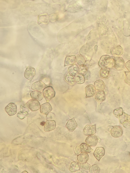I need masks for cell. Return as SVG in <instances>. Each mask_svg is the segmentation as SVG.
Instances as JSON below:
<instances>
[{"mask_svg": "<svg viewBox=\"0 0 130 173\" xmlns=\"http://www.w3.org/2000/svg\"><path fill=\"white\" fill-rule=\"evenodd\" d=\"M114 58V57L107 55H103L100 58L98 65L101 68L113 67Z\"/></svg>", "mask_w": 130, "mask_h": 173, "instance_id": "1", "label": "cell"}, {"mask_svg": "<svg viewBox=\"0 0 130 173\" xmlns=\"http://www.w3.org/2000/svg\"><path fill=\"white\" fill-rule=\"evenodd\" d=\"M43 94L46 101L48 102L54 97L55 92L52 86H46L44 89Z\"/></svg>", "mask_w": 130, "mask_h": 173, "instance_id": "2", "label": "cell"}, {"mask_svg": "<svg viewBox=\"0 0 130 173\" xmlns=\"http://www.w3.org/2000/svg\"><path fill=\"white\" fill-rule=\"evenodd\" d=\"M93 151L90 146L85 143H82L75 148L74 151L75 154L78 155L81 153H89Z\"/></svg>", "mask_w": 130, "mask_h": 173, "instance_id": "3", "label": "cell"}, {"mask_svg": "<svg viewBox=\"0 0 130 173\" xmlns=\"http://www.w3.org/2000/svg\"><path fill=\"white\" fill-rule=\"evenodd\" d=\"M119 122L126 128H130V115L123 112V114L118 118Z\"/></svg>", "mask_w": 130, "mask_h": 173, "instance_id": "4", "label": "cell"}, {"mask_svg": "<svg viewBox=\"0 0 130 173\" xmlns=\"http://www.w3.org/2000/svg\"><path fill=\"white\" fill-rule=\"evenodd\" d=\"M125 62L123 58L120 56L114 57L113 67L118 70H123L124 68Z\"/></svg>", "mask_w": 130, "mask_h": 173, "instance_id": "5", "label": "cell"}, {"mask_svg": "<svg viewBox=\"0 0 130 173\" xmlns=\"http://www.w3.org/2000/svg\"><path fill=\"white\" fill-rule=\"evenodd\" d=\"M26 105L32 111H37L40 107L39 102L37 100L33 99L29 100Z\"/></svg>", "mask_w": 130, "mask_h": 173, "instance_id": "6", "label": "cell"}, {"mask_svg": "<svg viewBox=\"0 0 130 173\" xmlns=\"http://www.w3.org/2000/svg\"><path fill=\"white\" fill-rule=\"evenodd\" d=\"M123 131L122 127L119 125H116L112 128L110 130L111 136L115 138L121 136L123 134Z\"/></svg>", "mask_w": 130, "mask_h": 173, "instance_id": "7", "label": "cell"}, {"mask_svg": "<svg viewBox=\"0 0 130 173\" xmlns=\"http://www.w3.org/2000/svg\"><path fill=\"white\" fill-rule=\"evenodd\" d=\"M17 106L14 103H9L5 107V110L10 116L15 114L17 112Z\"/></svg>", "mask_w": 130, "mask_h": 173, "instance_id": "8", "label": "cell"}, {"mask_svg": "<svg viewBox=\"0 0 130 173\" xmlns=\"http://www.w3.org/2000/svg\"><path fill=\"white\" fill-rule=\"evenodd\" d=\"M36 74L35 69L33 67L29 66L26 69L24 73V76L28 80H32Z\"/></svg>", "mask_w": 130, "mask_h": 173, "instance_id": "9", "label": "cell"}, {"mask_svg": "<svg viewBox=\"0 0 130 173\" xmlns=\"http://www.w3.org/2000/svg\"><path fill=\"white\" fill-rule=\"evenodd\" d=\"M98 140V137L93 134L89 135L85 140L86 144L90 146H95L97 144Z\"/></svg>", "mask_w": 130, "mask_h": 173, "instance_id": "10", "label": "cell"}, {"mask_svg": "<svg viewBox=\"0 0 130 173\" xmlns=\"http://www.w3.org/2000/svg\"><path fill=\"white\" fill-rule=\"evenodd\" d=\"M47 85L41 80H39L32 84L31 86L32 89L37 91L43 90Z\"/></svg>", "mask_w": 130, "mask_h": 173, "instance_id": "11", "label": "cell"}, {"mask_svg": "<svg viewBox=\"0 0 130 173\" xmlns=\"http://www.w3.org/2000/svg\"><path fill=\"white\" fill-rule=\"evenodd\" d=\"M96 131L95 125H87L84 127L83 130V134L86 135H90L94 134Z\"/></svg>", "mask_w": 130, "mask_h": 173, "instance_id": "12", "label": "cell"}, {"mask_svg": "<svg viewBox=\"0 0 130 173\" xmlns=\"http://www.w3.org/2000/svg\"><path fill=\"white\" fill-rule=\"evenodd\" d=\"M86 97H91L93 96L96 92L95 86L92 84L88 85L85 88Z\"/></svg>", "mask_w": 130, "mask_h": 173, "instance_id": "13", "label": "cell"}, {"mask_svg": "<svg viewBox=\"0 0 130 173\" xmlns=\"http://www.w3.org/2000/svg\"><path fill=\"white\" fill-rule=\"evenodd\" d=\"M26 105H22L21 106V110L17 114V117L21 119H22L29 114V111Z\"/></svg>", "mask_w": 130, "mask_h": 173, "instance_id": "14", "label": "cell"}, {"mask_svg": "<svg viewBox=\"0 0 130 173\" xmlns=\"http://www.w3.org/2000/svg\"><path fill=\"white\" fill-rule=\"evenodd\" d=\"M105 150L104 148L102 147L96 148L93 153V155L95 158L99 161L101 158L105 154Z\"/></svg>", "mask_w": 130, "mask_h": 173, "instance_id": "15", "label": "cell"}, {"mask_svg": "<svg viewBox=\"0 0 130 173\" xmlns=\"http://www.w3.org/2000/svg\"><path fill=\"white\" fill-rule=\"evenodd\" d=\"M111 52L114 57H116L121 56L123 53V51L122 47L120 46L117 45L111 48Z\"/></svg>", "mask_w": 130, "mask_h": 173, "instance_id": "16", "label": "cell"}, {"mask_svg": "<svg viewBox=\"0 0 130 173\" xmlns=\"http://www.w3.org/2000/svg\"><path fill=\"white\" fill-rule=\"evenodd\" d=\"M94 98L99 103H101L105 100L106 98L105 92L103 90H99L96 93Z\"/></svg>", "mask_w": 130, "mask_h": 173, "instance_id": "17", "label": "cell"}, {"mask_svg": "<svg viewBox=\"0 0 130 173\" xmlns=\"http://www.w3.org/2000/svg\"><path fill=\"white\" fill-rule=\"evenodd\" d=\"M77 126V124L74 118L69 120L66 125V128L70 132L73 131Z\"/></svg>", "mask_w": 130, "mask_h": 173, "instance_id": "18", "label": "cell"}, {"mask_svg": "<svg viewBox=\"0 0 130 173\" xmlns=\"http://www.w3.org/2000/svg\"><path fill=\"white\" fill-rule=\"evenodd\" d=\"M56 127L55 122L53 120H47L45 122L44 130L45 132H48L54 129Z\"/></svg>", "mask_w": 130, "mask_h": 173, "instance_id": "19", "label": "cell"}, {"mask_svg": "<svg viewBox=\"0 0 130 173\" xmlns=\"http://www.w3.org/2000/svg\"><path fill=\"white\" fill-rule=\"evenodd\" d=\"M52 110V108L51 105L48 103L42 105L40 107V112L44 114H47Z\"/></svg>", "mask_w": 130, "mask_h": 173, "instance_id": "20", "label": "cell"}, {"mask_svg": "<svg viewBox=\"0 0 130 173\" xmlns=\"http://www.w3.org/2000/svg\"><path fill=\"white\" fill-rule=\"evenodd\" d=\"M50 17L46 14H43L39 16L38 17V24H47L48 23Z\"/></svg>", "mask_w": 130, "mask_h": 173, "instance_id": "21", "label": "cell"}, {"mask_svg": "<svg viewBox=\"0 0 130 173\" xmlns=\"http://www.w3.org/2000/svg\"><path fill=\"white\" fill-rule=\"evenodd\" d=\"M78 162L80 164L87 163L89 159V156L87 153H81L77 156Z\"/></svg>", "mask_w": 130, "mask_h": 173, "instance_id": "22", "label": "cell"}, {"mask_svg": "<svg viewBox=\"0 0 130 173\" xmlns=\"http://www.w3.org/2000/svg\"><path fill=\"white\" fill-rule=\"evenodd\" d=\"M30 95L32 99L34 100L40 101L43 97V94L41 92L37 91H33L31 92Z\"/></svg>", "mask_w": 130, "mask_h": 173, "instance_id": "23", "label": "cell"}, {"mask_svg": "<svg viewBox=\"0 0 130 173\" xmlns=\"http://www.w3.org/2000/svg\"><path fill=\"white\" fill-rule=\"evenodd\" d=\"M76 60V57L75 55L67 56L65 59L64 67L74 64Z\"/></svg>", "mask_w": 130, "mask_h": 173, "instance_id": "24", "label": "cell"}, {"mask_svg": "<svg viewBox=\"0 0 130 173\" xmlns=\"http://www.w3.org/2000/svg\"><path fill=\"white\" fill-rule=\"evenodd\" d=\"M110 70L107 68H101L100 71V77L103 78H108L110 75Z\"/></svg>", "mask_w": 130, "mask_h": 173, "instance_id": "25", "label": "cell"}, {"mask_svg": "<svg viewBox=\"0 0 130 173\" xmlns=\"http://www.w3.org/2000/svg\"><path fill=\"white\" fill-rule=\"evenodd\" d=\"M68 71L70 74L75 77L78 74V67L76 64H74L68 68Z\"/></svg>", "mask_w": 130, "mask_h": 173, "instance_id": "26", "label": "cell"}, {"mask_svg": "<svg viewBox=\"0 0 130 173\" xmlns=\"http://www.w3.org/2000/svg\"><path fill=\"white\" fill-rule=\"evenodd\" d=\"M65 80L69 84L73 85L75 83L74 77L68 71L64 76Z\"/></svg>", "mask_w": 130, "mask_h": 173, "instance_id": "27", "label": "cell"}, {"mask_svg": "<svg viewBox=\"0 0 130 173\" xmlns=\"http://www.w3.org/2000/svg\"><path fill=\"white\" fill-rule=\"evenodd\" d=\"M80 164L78 162H73L71 163L69 167V170L71 172L79 170L80 168Z\"/></svg>", "mask_w": 130, "mask_h": 173, "instance_id": "28", "label": "cell"}, {"mask_svg": "<svg viewBox=\"0 0 130 173\" xmlns=\"http://www.w3.org/2000/svg\"><path fill=\"white\" fill-rule=\"evenodd\" d=\"M94 86L97 90H103L105 87V84L102 80H99L96 81L94 83Z\"/></svg>", "mask_w": 130, "mask_h": 173, "instance_id": "29", "label": "cell"}, {"mask_svg": "<svg viewBox=\"0 0 130 173\" xmlns=\"http://www.w3.org/2000/svg\"><path fill=\"white\" fill-rule=\"evenodd\" d=\"M75 82L79 84L84 83L85 80L84 75L78 73L75 76Z\"/></svg>", "mask_w": 130, "mask_h": 173, "instance_id": "30", "label": "cell"}, {"mask_svg": "<svg viewBox=\"0 0 130 173\" xmlns=\"http://www.w3.org/2000/svg\"><path fill=\"white\" fill-rule=\"evenodd\" d=\"M76 62L79 65H84L86 62L84 57L80 54L77 55L76 57Z\"/></svg>", "mask_w": 130, "mask_h": 173, "instance_id": "31", "label": "cell"}, {"mask_svg": "<svg viewBox=\"0 0 130 173\" xmlns=\"http://www.w3.org/2000/svg\"><path fill=\"white\" fill-rule=\"evenodd\" d=\"M87 66L84 64L78 67V73L84 75L88 70Z\"/></svg>", "mask_w": 130, "mask_h": 173, "instance_id": "32", "label": "cell"}, {"mask_svg": "<svg viewBox=\"0 0 130 173\" xmlns=\"http://www.w3.org/2000/svg\"><path fill=\"white\" fill-rule=\"evenodd\" d=\"M100 171V169L96 164L90 167L89 172L91 173H98Z\"/></svg>", "mask_w": 130, "mask_h": 173, "instance_id": "33", "label": "cell"}, {"mask_svg": "<svg viewBox=\"0 0 130 173\" xmlns=\"http://www.w3.org/2000/svg\"><path fill=\"white\" fill-rule=\"evenodd\" d=\"M123 109L121 107H119L113 110V114L117 118L122 115L123 113Z\"/></svg>", "mask_w": 130, "mask_h": 173, "instance_id": "34", "label": "cell"}, {"mask_svg": "<svg viewBox=\"0 0 130 173\" xmlns=\"http://www.w3.org/2000/svg\"><path fill=\"white\" fill-rule=\"evenodd\" d=\"M124 73L125 74L124 81L126 83L130 85V71H124Z\"/></svg>", "mask_w": 130, "mask_h": 173, "instance_id": "35", "label": "cell"}, {"mask_svg": "<svg viewBox=\"0 0 130 173\" xmlns=\"http://www.w3.org/2000/svg\"><path fill=\"white\" fill-rule=\"evenodd\" d=\"M90 165L87 163L83 164H81L80 168L86 170H89Z\"/></svg>", "mask_w": 130, "mask_h": 173, "instance_id": "36", "label": "cell"}, {"mask_svg": "<svg viewBox=\"0 0 130 173\" xmlns=\"http://www.w3.org/2000/svg\"><path fill=\"white\" fill-rule=\"evenodd\" d=\"M91 74L90 71L88 70L87 73L84 75L85 80H88L89 79L90 77Z\"/></svg>", "mask_w": 130, "mask_h": 173, "instance_id": "37", "label": "cell"}, {"mask_svg": "<svg viewBox=\"0 0 130 173\" xmlns=\"http://www.w3.org/2000/svg\"><path fill=\"white\" fill-rule=\"evenodd\" d=\"M125 66L129 71H130V61L126 62L125 64Z\"/></svg>", "mask_w": 130, "mask_h": 173, "instance_id": "38", "label": "cell"}, {"mask_svg": "<svg viewBox=\"0 0 130 173\" xmlns=\"http://www.w3.org/2000/svg\"><path fill=\"white\" fill-rule=\"evenodd\" d=\"M45 123L44 121H42L40 123V125L42 126H43L44 125Z\"/></svg>", "mask_w": 130, "mask_h": 173, "instance_id": "39", "label": "cell"}, {"mask_svg": "<svg viewBox=\"0 0 130 173\" xmlns=\"http://www.w3.org/2000/svg\"></svg>", "mask_w": 130, "mask_h": 173, "instance_id": "40", "label": "cell"}]
</instances>
